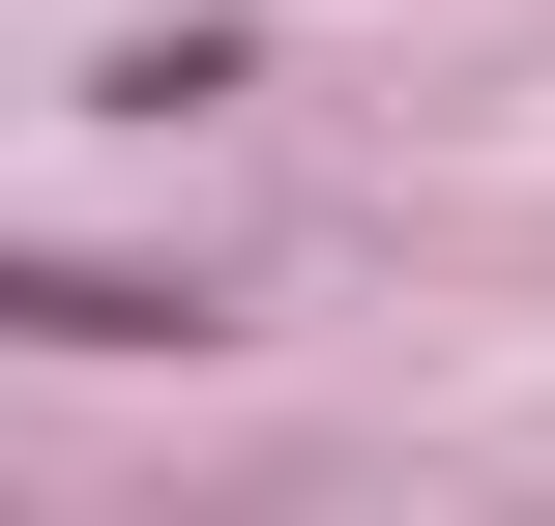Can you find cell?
Here are the masks:
<instances>
[{"mask_svg": "<svg viewBox=\"0 0 555 526\" xmlns=\"http://www.w3.org/2000/svg\"><path fill=\"white\" fill-rule=\"evenodd\" d=\"M0 351H205V293H176V264H29V234H0Z\"/></svg>", "mask_w": 555, "mask_h": 526, "instance_id": "obj_1", "label": "cell"}]
</instances>
